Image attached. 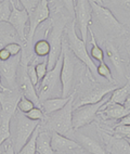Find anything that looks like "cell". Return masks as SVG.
Wrapping results in <instances>:
<instances>
[{
	"label": "cell",
	"mask_w": 130,
	"mask_h": 154,
	"mask_svg": "<svg viewBox=\"0 0 130 154\" xmlns=\"http://www.w3.org/2000/svg\"><path fill=\"white\" fill-rule=\"evenodd\" d=\"M89 34H90V44H91V49L89 51V54L92 58V60L98 61L100 63V62L104 61V50L98 45L97 40H95V36L90 28H89Z\"/></svg>",
	"instance_id": "25"
},
{
	"label": "cell",
	"mask_w": 130,
	"mask_h": 154,
	"mask_svg": "<svg viewBox=\"0 0 130 154\" xmlns=\"http://www.w3.org/2000/svg\"><path fill=\"white\" fill-rule=\"evenodd\" d=\"M122 6L126 7V8L130 10V0H122Z\"/></svg>",
	"instance_id": "43"
},
{
	"label": "cell",
	"mask_w": 130,
	"mask_h": 154,
	"mask_svg": "<svg viewBox=\"0 0 130 154\" xmlns=\"http://www.w3.org/2000/svg\"><path fill=\"white\" fill-rule=\"evenodd\" d=\"M25 116L28 117L29 119H33V121H39L41 122L44 119V116L46 114L44 113L41 107H38V106H35L34 109H32L29 112L25 113Z\"/></svg>",
	"instance_id": "33"
},
{
	"label": "cell",
	"mask_w": 130,
	"mask_h": 154,
	"mask_svg": "<svg viewBox=\"0 0 130 154\" xmlns=\"http://www.w3.org/2000/svg\"><path fill=\"white\" fill-rule=\"evenodd\" d=\"M91 1L98 3V5H101V6H103V0H91Z\"/></svg>",
	"instance_id": "46"
},
{
	"label": "cell",
	"mask_w": 130,
	"mask_h": 154,
	"mask_svg": "<svg viewBox=\"0 0 130 154\" xmlns=\"http://www.w3.org/2000/svg\"><path fill=\"white\" fill-rule=\"evenodd\" d=\"M34 107H35V103L22 94L19 100V103H17V110H19V112L25 114V113L29 112Z\"/></svg>",
	"instance_id": "31"
},
{
	"label": "cell",
	"mask_w": 130,
	"mask_h": 154,
	"mask_svg": "<svg viewBox=\"0 0 130 154\" xmlns=\"http://www.w3.org/2000/svg\"><path fill=\"white\" fill-rule=\"evenodd\" d=\"M124 107L126 109V110H127L128 113H130V94L127 97V99H126V101H125Z\"/></svg>",
	"instance_id": "42"
},
{
	"label": "cell",
	"mask_w": 130,
	"mask_h": 154,
	"mask_svg": "<svg viewBox=\"0 0 130 154\" xmlns=\"http://www.w3.org/2000/svg\"><path fill=\"white\" fill-rule=\"evenodd\" d=\"M62 2L69 14L75 17V0H62Z\"/></svg>",
	"instance_id": "39"
},
{
	"label": "cell",
	"mask_w": 130,
	"mask_h": 154,
	"mask_svg": "<svg viewBox=\"0 0 130 154\" xmlns=\"http://www.w3.org/2000/svg\"><path fill=\"white\" fill-rule=\"evenodd\" d=\"M116 88L117 86H108V87H101V88L93 89V90H91L86 96L81 98L79 103L77 104V106H80V105H85V104L98 103V102H100L102 99H104L107 94H112Z\"/></svg>",
	"instance_id": "18"
},
{
	"label": "cell",
	"mask_w": 130,
	"mask_h": 154,
	"mask_svg": "<svg viewBox=\"0 0 130 154\" xmlns=\"http://www.w3.org/2000/svg\"><path fill=\"white\" fill-rule=\"evenodd\" d=\"M97 72H98V76H101V77H104L105 79H107L108 82H114L113 79V76H112V72L108 67L107 64L102 61V62H100V64L98 65L97 67Z\"/></svg>",
	"instance_id": "32"
},
{
	"label": "cell",
	"mask_w": 130,
	"mask_h": 154,
	"mask_svg": "<svg viewBox=\"0 0 130 154\" xmlns=\"http://www.w3.org/2000/svg\"><path fill=\"white\" fill-rule=\"evenodd\" d=\"M90 5H91L93 17L107 33L116 36H122L127 34V28L115 17V15L112 13L110 9L101 5H98L91 0H90Z\"/></svg>",
	"instance_id": "5"
},
{
	"label": "cell",
	"mask_w": 130,
	"mask_h": 154,
	"mask_svg": "<svg viewBox=\"0 0 130 154\" xmlns=\"http://www.w3.org/2000/svg\"><path fill=\"white\" fill-rule=\"evenodd\" d=\"M73 97L69 99L65 106L61 110L56 111L48 115L47 119V128L52 132H58L67 138L74 139L75 129L73 127Z\"/></svg>",
	"instance_id": "1"
},
{
	"label": "cell",
	"mask_w": 130,
	"mask_h": 154,
	"mask_svg": "<svg viewBox=\"0 0 130 154\" xmlns=\"http://www.w3.org/2000/svg\"><path fill=\"white\" fill-rule=\"evenodd\" d=\"M36 72H37V76H38L39 83L42 80L46 74L48 73V58L44 59L42 62H38L36 64Z\"/></svg>",
	"instance_id": "34"
},
{
	"label": "cell",
	"mask_w": 130,
	"mask_h": 154,
	"mask_svg": "<svg viewBox=\"0 0 130 154\" xmlns=\"http://www.w3.org/2000/svg\"><path fill=\"white\" fill-rule=\"evenodd\" d=\"M72 96L69 97H59V98H50L41 102V109L46 115H50L56 111L61 110L62 107L65 106Z\"/></svg>",
	"instance_id": "22"
},
{
	"label": "cell",
	"mask_w": 130,
	"mask_h": 154,
	"mask_svg": "<svg viewBox=\"0 0 130 154\" xmlns=\"http://www.w3.org/2000/svg\"><path fill=\"white\" fill-rule=\"evenodd\" d=\"M1 151H0V154H17L15 151H14L13 148V143H12L11 139L7 140L6 142H3L0 146Z\"/></svg>",
	"instance_id": "38"
},
{
	"label": "cell",
	"mask_w": 130,
	"mask_h": 154,
	"mask_svg": "<svg viewBox=\"0 0 130 154\" xmlns=\"http://www.w3.org/2000/svg\"><path fill=\"white\" fill-rule=\"evenodd\" d=\"M63 63L61 69V85H62V97H67L71 92L74 79L75 61L74 54L67 47L63 45Z\"/></svg>",
	"instance_id": "10"
},
{
	"label": "cell",
	"mask_w": 130,
	"mask_h": 154,
	"mask_svg": "<svg viewBox=\"0 0 130 154\" xmlns=\"http://www.w3.org/2000/svg\"><path fill=\"white\" fill-rule=\"evenodd\" d=\"M5 48L8 50L11 55H17L20 53H22L23 46L22 44H19V42H11V44L7 45Z\"/></svg>",
	"instance_id": "37"
},
{
	"label": "cell",
	"mask_w": 130,
	"mask_h": 154,
	"mask_svg": "<svg viewBox=\"0 0 130 154\" xmlns=\"http://www.w3.org/2000/svg\"><path fill=\"white\" fill-rule=\"evenodd\" d=\"M92 8L90 0H75V19L76 25L78 26L80 38L87 42L89 34V28L92 22Z\"/></svg>",
	"instance_id": "9"
},
{
	"label": "cell",
	"mask_w": 130,
	"mask_h": 154,
	"mask_svg": "<svg viewBox=\"0 0 130 154\" xmlns=\"http://www.w3.org/2000/svg\"><path fill=\"white\" fill-rule=\"evenodd\" d=\"M51 146L56 153H66L74 152L75 150L80 149L81 146L74 139L67 138L58 132L51 134Z\"/></svg>",
	"instance_id": "15"
},
{
	"label": "cell",
	"mask_w": 130,
	"mask_h": 154,
	"mask_svg": "<svg viewBox=\"0 0 130 154\" xmlns=\"http://www.w3.org/2000/svg\"><path fill=\"white\" fill-rule=\"evenodd\" d=\"M12 55L10 54L8 50L6 48H2V49H0V61H6L8 59L11 58Z\"/></svg>",
	"instance_id": "40"
},
{
	"label": "cell",
	"mask_w": 130,
	"mask_h": 154,
	"mask_svg": "<svg viewBox=\"0 0 130 154\" xmlns=\"http://www.w3.org/2000/svg\"><path fill=\"white\" fill-rule=\"evenodd\" d=\"M67 47L69 48V50L72 51V53L78 60H80L88 67V69L93 75V77H95V78L99 77L97 72L98 66L95 65L94 61L92 60V58L89 54L86 47V42L76 34L75 23H72L69 28L67 29Z\"/></svg>",
	"instance_id": "3"
},
{
	"label": "cell",
	"mask_w": 130,
	"mask_h": 154,
	"mask_svg": "<svg viewBox=\"0 0 130 154\" xmlns=\"http://www.w3.org/2000/svg\"><path fill=\"white\" fill-rule=\"evenodd\" d=\"M29 22V14L25 9H19L17 7L12 6V12L9 19V24L11 25L17 32L19 38L21 39L23 46L26 44V37L27 34L25 33V29L27 27V23Z\"/></svg>",
	"instance_id": "13"
},
{
	"label": "cell",
	"mask_w": 130,
	"mask_h": 154,
	"mask_svg": "<svg viewBox=\"0 0 130 154\" xmlns=\"http://www.w3.org/2000/svg\"><path fill=\"white\" fill-rule=\"evenodd\" d=\"M5 88H6V87H3L2 86V79H1V76H0V92H1Z\"/></svg>",
	"instance_id": "45"
},
{
	"label": "cell",
	"mask_w": 130,
	"mask_h": 154,
	"mask_svg": "<svg viewBox=\"0 0 130 154\" xmlns=\"http://www.w3.org/2000/svg\"><path fill=\"white\" fill-rule=\"evenodd\" d=\"M99 115H101L104 119L108 121H119L122 119L125 115L129 113L124 107V105L117 104V103H112V102H106L101 106V109L98 112Z\"/></svg>",
	"instance_id": "17"
},
{
	"label": "cell",
	"mask_w": 130,
	"mask_h": 154,
	"mask_svg": "<svg viewBox=\"0 0 130 154\" xmlns=\"http://www.w3.org/2000/svg\"><path fill=\"white\" fill-rule=\"evenodd\" d=\"M11 42L22 44L17 32L14 30L11 25L9 23H0V49L5 48L7 45L11 44Z\"/></svg>",
	"instance_id": "20"
},
{
	"label": "cell",
	"mask_w": 130,
	"mask_h": 154,
	"mask_svg": "<svg viewBox=\"0 0 130 154\" xmlns=\"http://www.w3.org/2000/svg\"><path fill=\"white\" fill-rule=\"evenodd\" d=\"M64 27H65V22L62 20H59L56 21V23L52 24V27H51L49 34L47 33L46 39L50 44V52L48 55V71L54 67L60 55L62 54V50H63L62 35H63Z\"/></svg>",
	"instance_id": "7"
},
{
	"label": "cell",
	"mask_w": 130,
	"mask_h": 154,
	"mask_svg": "<svg viewBox=\"0 0 130 154\" xmlns=\"http://www.w3.org/2000/svg\"><path fill=\"white\" fill-rule=\"evenodd\" d=\"M21 5L23 6V9H25L28 12V14L32 13L33 10L37 7L40 0H20Z\"/></svg>",
	"instance_id": "36"
},
{
	"label": "cell",
	"mask_w": 130,
	"mask_h": 154,
	"mask_svg": "<svg viewBox=\"0 0 130 154\" xmlns=\"http://www.w3.org/2000/svg\"><path fill=\"white\" fill-rule=\"evenodd\" d=\"M129 54H130V52H129Z\"/></svg>",
	"instance_id": "50"
},
{
	"label": "cell",
	"mask_w": 130,
	"mask_h": 154,
	"mask_svg": "<svg viewBox=\"0 0 130 154\" xmlns=\"http://www.w3.org/2000/svg\"><path fill=\"white\" fill-rule=\"evenodd\" d=\"M13 2L11 0L0 1V23H8L12 12Z\"/></svg>",
	"instance_id": "29"
},
{
	"label": "cell",
	"mask_w": 130,
	"mask_h": 154,
	"mask_svg": "<svg viewBox=\"0 0 130 154\" xmlns=\"http://www.w3.org/2000/svg\"><path fill=\"white\" fill-rule=\"evenodd\" d=\"M62 63H63V52L60 55V58H59L54 67L52 69L48 71L46 76L42 78V80L36 87L37 94H38L40 102L44 101V100L47 99H50V98H59V97H62V91L58 90V88L62 89V85H61Z\"/></svg>",
	"instance_id": "2"
},
{
	"label": "cell",
	"mask_w": 130,
	"mask_h": 154,
	"mask_svg": "<svg viewBox=\"0 0 130 154\" xmlns=\"http://www.w3.org/2000/svg\"><path fill=\"white\" fill-rule=\"evenodd\" d=\"M50 17V9L48 0H40V2L37 5V7L33 10L32 13H29V26H28V33L26 37V44L23 46L22 53L27 54L29 51V48H32L33 39L37 28L42 22L47 21Z\"/></svg>",
	"instance_id": "6"
},
{
	"label": "cell",
	"mask_w": 130,
	"mask_h": 154,
	"mask_svg": "<svg viewBox=\"0 0 130 154\" xmlns=\"http://www.w3.org/2000/svg\"><path fill=\"white\" fill-rule=\"evenodd\" d=\"M75 138L77 139V142L81 146V148H83L85 150L91 154H108L106 152V150L103 148L97 140H94L93 138L88 137L86 135L83 134H77L75 136Z\"/></svg>",
	"instance_id": "19"
},
{
	"label": "cell",
	"mask_w": 130,
	"mask_h": 154,
	"mask_svg": "<svg viewBox=\"0 0 130 154\" xmlns=\"http://www.w3.org/2000/svg\"><path fill=\"white\" fill-rule=\"evenodd\" d=\"M99 135L108 154H130V144L127 139L104 131H99Z\"/></svg>",
	"instance_id": "12"
},
{
	"label": "cell",
	"mask_w": 130,
	"mask_h": 154,
	"mask_svg": "<svg viewBox=\"0 0 130 154\" xmlns=\"http://www.w3.org/2000/svg\"><path fill=\"white\" fill-rule=\"evenodd\" d=\"M22 53L17 55H12L6 61H0V76L1 79L6 82L9 89L13 90L17 86V75L19 66L21 65Z\"/></svg>",
	"instance_id": "11"
},
{
	"label": "cell",
	"mask_w": 130,
	"mask_h": 154,
	"mask_svg": "<svg viewBox=\"0 0 130 154\" xmlns=\"http://www.w3.org/2000/svg\"><path fill=\"white\" fill-rule=\"evenodd\" d=\"M21 96V92L14 94L12 89L8 88H5L0 92V107L3 112V115L13 117L14 114L17 113V103Z\"/></svg>",
	"instance_id": "14"
},
{
	"label": "cell",
	"mask_w": 130,
	"mask_h": 154,
	"mask_svg": "<svg viewBox=\"0 0 130 154\" xmlns=\"http://www.w3.org/2000/svg\"><path fill=\"white\" fill-rule=\"evenodd\" d=\"M110 96H111V94H107L104 99H102L98 103L85 104L75 107V110L73 111V127H74V129L77 130L81 127L92 123L97 117L98 112L101 109V106L108 101Z\"/></svg>",
	"instance_id": "8"
},
{
	"label": "cell",
	"mask_w": 130,
	"mask_h": 154,
	"mask_svg": "<svg viewBox=\"0 0 130 154\" xmlns=\"http://www.w3.org/2000/svg\"><path fill=\"white\" fill-rule=\"evenodd\" d=\"M14 117H15V129L13 132L12 143H13L14 151L15 153H17L28 141L33 132L39 127L40 122L29 119L25 116V114L21 112L15 113Z\"/></svg>",
	"instance_id": "4"
},
{
	"label": "cell",
	"mask_w": 130,
	"mask_h": 154,
	"mask_svg": "<svg viewBox=\"0 0 130 154\" xmlns=\"http://www.w3.org/2000/svg\"><path fill=\"white\" fill-rule=\"evenodd\" d=\"M56 154H74L73 152H66V153H56Z\"/></svg>",
	"instance_id": "47"
},
{
	"label": "cell",
	"mask_w": 130,
	"mask_h": 154,
	"mask_svg": "<svg viewBox=\"0 0 130 154\" xmlns=\"http://www.w3.org/2000/svg\"><path fill=\"white\" fill-rule=\"evenodd\" d=\"M21 62L24 64V71L22 72V78H21V84H20V92H21V94H23L29 100H32L35 103V105H37L38 107H41V102L39 100L36 87L31 82L27 73H26V65L28 63L23 62L22 60H21Z\"/></svg>",
	"instance_id": "16"
},
{
	"label": "cell",
	"mask_w": 130,
	"mask_h": 154,
	"mask_svg": "<svg viewBox=\"0 0 130 154\" xmlns=\"http://www.w3.org/2000/svg\"><path fill=\"white\" fill-rule=\"evenodd\" d=\"M2 122H3V112L1 110V107H0V126L2 124Z\"/></svg>",
	"instance_id": "44"
},
{
	"label": "cell",
	"mask_w": 130,
	"mask_h": 154,
	"mask_svg": "<svg viewBox=\"0 0 130 154\" xmlns=\"http://www.w3.org/2000/svg\"><path fill=\"white\" fill-rule=\"evenodd\" d=\"M104 52L106 53L114 67L116 69V72H118L119 74H124V61L119 54L118 49L115 47V45L111 42H104Z\"/></svg>",
	"instance_id": "21"
},
{
	"label": "cell",
	"mask_w": 130,
	"mask_h": 154,
	"mask_svg": "<svg viewBox=\"0 0 130 154\" xmlns=\"http://www.w3.org/2000/svg\"><path fill=\"white\" fill-rule=\"evenodd\" d=\"M37 154H56L51 146V134L49 131H40L36 142Z\"/></svg>",
	"instance_id": "23"
},
{
	"label": "cell",
	"mask_w": 130,
	"mask_h": 154,
	"mask_svg": "<svg viewBox=\"0 0 130 154\" xmlns=\"http://www.w3.org/2000/svg\"><path fill=\"white\" fill-rule=\"evenodd\" d=\"M129 94H130V83H128L125 86H122V87H120V88L117 87L111 94L108 102L124 105L125 101H126V99H127V97Z\"/></svg>",
	"instance_id": "24"
},
{
	"label": "cell",
	"mask_w": 130,
	"mask_h": 154,
	"mask_svg": "<svg viewBox=\"0 0 130 154\" xmlns=\"http://www.w3.org/2000/svg\"><path fill=\"white\" fill-rule=\"evenodd\" d=\"M38 58V57H37ZM37 58H33L28 64L26 65V73H27L28 77H29V79L31 82L34 84L35 87H37L39 84V80H38V76H37V72H36V60Z\"/></svg>",
	"instance_id": "30"
},
{
	"label": "cell",
	"mask_w": 130,
	"mask_h": 154,
	"mask_svg": "<svg viewBox=\"0 0 130 154\" xmlns=\"http://www.w3.org/2000/svg\"><path fill=\"white\" fill-rule=\"evenodd\" d=\"M127 140H128V142H129V144H130V138H128Z\"/></svg>",
	"instance_id": "48"
},
{
	"label": "cell",
	"mask_w": 130,
	"mask_h": 154,
	"mask_svg": "<svg viewBox=\"0 0 130 154\" xmlns=\"http://www.w3.org/2000/svg\"><path fill=\"white\" fill-rule=\"evenodd\" d=\"M38 134H39V127L33 132V135L28 139V141L25 143L24 146H23L17 154H37L36 142H37Z\"/></svg>",
	"instance_id": "26"
},
{
	"label": "cell",
	"mask_w": 130,
	"mask_h": 154,
	"mask_svg": "<svg viewBox=\"0 0 130 154\" xmlns=\"http://www.w3.org/2000/svg\"><path fill=\"white\" fill-rule=\"evenodd\" d=\"M113 134L125 138V139H128V138H130V126H128V125H116L114 127Z\"/></svg>",
	"instance_id": "35"
},
{
	"label": "cell",
	"mask_w": 130,
	"mask_h": 154,
	"mask_svg": "<svg viewBox=\"0 0 130 154\" xmlns=\"http://www.w3.org/2000/svg\"><path fill=\"white\" fill-rule=\"evenodd\" d=\"M117 125H128V126H130V113L127 115H125L122 119H119Z\"/></svg>",
	"instance_id": "41"
},
{
	"label": "cell",
	"mask_w": 130,
	"mask_h": 154,
	"mask_svg": "<svg viewBox=\"0 0 130 154\" xmlns=\"http://www.w3.org/2000/svg\"><path fill=\"white\" fill-rule=\"evenodd\" d=\"M50 52V44L47 39H39L34 45V53L38 58H48Z\"/></svg>",
	"instance_id": "28"
},
{
	"label": "cell",
	"mask_w": 130,
	"mask_h": 154,
	"mask_svg": "<svg viewBox=\"0 0 130 154\" xmlns=\"http://www.w3.org/2000/svg\"><path fill=\"white\" fill-rule=\"evenodd\" d=\"M11 121L12 117L3 115V122L0 126V146L11 137Z\"/></svg>",
	"instance_id": "27"
},
{
	"label": "cell",
	"mask_w": 130,
	"mask_h": 154,
	"mask_svg": "<svg viewBox=\"0 0 130 154\" xmlns=\"http://www.w3.org/2000/svg\"><path fill=\"white\" fill-rule=\"evenodd\" d=\"M0 1H2V0H0Z\"/></svg>",
	"instance_id": "49"
}]
</instances>
